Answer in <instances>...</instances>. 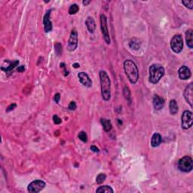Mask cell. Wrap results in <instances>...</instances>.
Returning a JSON list of instances; mask_svg holds the SVG:
<instances>
[{"label":"cell","mask_w":193,"mask_h":193,"mask_svg":"<svg viewBox=\"0 0 193 193\" xmlns=\"http://www.w3.org/2000/svg\"><path fill=\"white\" fill-rule=\"evenodd\" d=\"M101 82V95L105 101H109L111 98V82L108 74L104 70H101L99 73Z\"/></svg>","instance_id":"obj_1"},{"label":"cell","mask_w":193,"mask_h":193,"mask_svg":"<svg viewBox=\"0 0 193 193\" xmlns=\"http://www.w3.org/2000/svg\"><path fill=\"white\" fill-rule=\"evenodd\" d=\"M124 70L131 83L136 84L139 79V70L134 62L131 60H125L124 62Z\"/></svg>","instance_id":"obj_2"},{"label":"cell","mask_w":193,"mask_h":193,"mask_svg":"<svg viewBox=\"0 0 193 193\" xmlns=\"http://www.w3.org/2000/svg\"><path fill=\"white\" fill-rule=\"evenodd\" d=\"M149 82L152 84H157L164 76L165 70L164 67L160 64H152L149 69Z\"/></svg>","instance_id":"obj_3"},{"label":"cell","mask_w":193,"mask_h":193,"mask_svg":"<svg viewBox=\"0 0 193 193\" xmlns=\"http://www.w3.org/2000/svg\"><path fill=\"white\" fill-rule=\"evenodd\" d=\"M178 169L184 173L191 171L193 168V161L190 156H183L178 161Z\"/></svg>","instance_id":"obj_4"},{"label":"cell","mask_w":193,"mask_h":193,"mask_svg":"<svg viewBox=\"0 0 193 193\" xmlns=\"http://www.w3.org/2000/svg\"><path fill=\"white\" fill-rule=\"evenodd\" d=\"M170 48L171 50L176 54H179L182 51L183 48V41L181 35H175L170 40Z\"/></svg>","instance_id":"obj_5"},{"label":"cell","mask_w":193,"mask_h":193,"mask_svg":"<svg viewBox=\"0 0 193 193\" xmlns=\"http://www.w3.org/2000/svg\"><path fill=\"white\" fill-rule=\"evenodd\" d=\"M182 122V128L184 130L189 129L193 124V115L192 113L189 110H185L183 112L181 118Z\"/></svg>","instance_id":"obj_6"},{"label":"cell","mask_w":193,"mask_h":193,"mask_svg":"<svg viewBox=\"0 0 193 193\" xmlns=\"http://www.w3.org/2000/svg\"><path fill=\"white\" fill-rule=\"evenodd\" d=\"M45 185L46 184H45V182L43 180L36 179V180H33V182H31L28 185L27 190L29 192L38 193L42 191V189H44V188L45 187Z\"/></svg>","instance_id":"obj_7"},{"label":"cell","mask_w":193,"mask_h":193,"mask_svg":"<svg viewBox=\"0 0 193 193\" xmlns=\"http://www.w3.org/2000/svg\"><path fill=\"white\" fill-rule=\"evenodd\" d=\"M101 32L103 33V36H104L106 43L110 44V33H109L108 25H107V18L105 14H102L101 15Z\"/></svg>","instance_id":"obj_8"},{"label":"cell","mask_w":193,"mask_h":193,"mask_svg":"<svg viewBox=\"0 0 193 193\" xmlns=\"http://www.w3.org/2000/svg\"><path fill=\"white\" fill-rule=\"evenodd\" d=\"M78 32L76 29H73L70 33V39L68 41V46H67V50L70 52L74 51L77 48L78 46Z\"/></svg>","instance_id":"obj_9"},{"label":"cell","mask_w":193,"mask_h":193,"mask_svg":"<svg viewBox=\"0 0 193 193\" xmlns=\"http://www.w3.org/2000/svg\"><path fill=\"white\" fill-rule=\"evenodd\" d=\"M184 98L185 101L189 104L190 107H192V102H193V85L192 84H189L186 88H185V91L183 93Z\"/></svg>","instance_id":"obj_10"},{"label":"cell","mask_w":193,"mask_h":193,"mask_svg":"<svg viewBox=\"0 0 193 193\" xmlns=\"http://www.w3.org/2000/svg\"><path fill=\"white\" fill-rule=\"evenodd\" d=\"M51 10H49L47 11L46 14H45L43 17V24H44V29H45V33H49L52 30V23H51Z\"/></svg>","instance_id":"obj_11"},{"label":"cell","mask_w":193,"mask_h":193,"mask_svg":"<svg viewBox=\"0 0 193 193\" xmlns=\"http://www.w3.org/2000/svg\"><path fill=\"white\" fill-rule=\"evenodd\" d=\"M78 78H79L80 82L84 86L87 87V88H90L92 85V81H91V79H90V77L87 73H84V72H80L78 74Z\"/></svg>","instance_id":"obj_12"},{"label":"cell","mask_w":193,"mask_h":193,"mask_svg":"<svg viewBox=\"0 0 193 193\" xmlns=\"http://www.w3.org/2000/svg\"><path fill=\"white\" fill-rule=\"evenodd\" d=\"M178 75H179V79L182 80H187L191 77V71L189 69L185 66H182L178 70Z\"/></svg>","instance_id":"obj_13"},{"label":"cell","mask_w":193,"mask_h":193,"mask_svg":"<svg viewBox=\"0 0 193 193\" xmlns=\"http://www.w3.org/2000/svg\"><path fill=\"white\" fill-rule=\"evenodd\" d=\"M164 105V100L158 95H154L153 98V107L156 110H161Z\"/></svg>","instance_id":"obj_14"},{"label":"cell","mask_w":193,"mask_h":193,"mask_svg":"<svg viewBox=\"0 0 193 193\" xmlns=\"http://www.w3.org/2000/svg\"><path fill=\"white\" fill-rule=\"evenodd\" d=\"M85 25L88 28L89 33H94L96 29V23L92 17H88L85 20Z\"/></svg>","instance_id":"obj_15"},{"label":"cell","mask_w":193,"mask_h":193,"mask_svg":"<svg viewBox=\"0 0 193 193\" xmlns=\"http://www.w3.org/2000/svg\"><path fill=\"white\" fill-rule=\"evenodd\" d=\"M162 142V137L160 134L155 133L151 138V146L152 147H157Z\"/></svg>","instance_id":"obj_16"},{"label":"cell","mask_w":193,"mask_h":193,"mask_svg":"<svg viewBox=\"0 0 193 193\" xmlns=\"http://www.w3.org/2000/svg\"><path fill=\"white\" fill-rule=\"evenodd\" d=\"M185 41L186 45L190 49L193 48V33L192 29H188L185 33Z\"/></svg>","instance_id":"obj_17"},{"label":"cell","mask_w":193,"mask_h":193,"mask_svg":"<svg viewBox=\"0 0 193 193\" xmlns=\"http://www.w3.org/2000/svg\"><path fill=\"white\" fill-rule=\"evenodd\" d=\"M101 125H102L103 128H104V129L105 131L109 132L111 131L112 128H113V125H112L111 122H110L109 119H101Z\"/></svg>","instance_id":"obj_18"},{"label":"cell","mask_w":193,"mask_h":193,"mask_svg":"<svg viewBox=\"0 0 193 193\" xmlns=\"http://www.w3.org/2000/svg\"><path fill=\"white\" fill-rule=\"evenodd\" d=\"M169 109L171 115H175L178 113V105L175 100H171L169 104Z\"/></svg>","instance_id":"obj_19"},{"label":"cell","mask_w":193,"mask_h":193,"mask_svg":"<svg viewBox=\"0 0 193 193\" xmlns=\"http://www.w3.org/2000/svg\"><path fill=\"white\" fill-rule=\"evenodd\" d=\"M96 192L98 193H113L114 190L112 188L111 186L110 185H102L100 186L99 188H97Z\"/></svg>","instance_id":"obj_20"},{"label":"cell","mask_w":193,"mask_h":193,"mask_svg":"<svg viewBox=\"0 0 193 193\" xmlns=\"http://www.w3.org/2000/svg\"><path fill=\"white\" fill-rule=\"evenodd\" d=\"M129 46H130V48H131L132 49L138 50L140 48V41L138 40V39H133L131 41L130 43H129Z\"/></svg>","instance_id":"obj_21"},{"label":"cell","mask_w":193,"mask_h":193,"mask_svg":"<svg viewBox=\"0 0 193 193\" xmlns=\"http://www.w3.org/2000/svg\"><path fill=\"white\" fill-rule=\"evenodd\" d=\"M79 11V7L77 4H73L69 8V14L73 15V14H76L78 11Z\"/></svg>","instance_id":"obj_22"},{"label":"cell","mask_w":193,"mask_h":193,"mask_svg":"<svg viewBox=\"0 0 193 193\" xmlns=\"http://www.w3.org/2000/svg\"><path fill=\"white\" fill-rule=\"evenodd\" d=\"M106 178H107V175L105 173H99L96 178V182L98 184H101L105 181Z\"/></svg>","instance_id":"obj_23"},{"label":"cell","mask_w":193,"mask_h":193,"mask_svg":"<svg viewBox=\"0 0 193 193\" xmlns=\"http://www.w3.org/2000/svg\"><path fill=\"white\" fill-rule=\"evenodd\" d=\"M18 64H19V60H14V61L12 62V63H11L8 67H6V68L5 69V72L11 71V70H14L16 67H17Z\"/></svg>","instance_id":"obj_24"},{"label":"cell","mask_w":193,"mask_h":193,"mask_svg":"<svg viewBox=\"0 0 193 193\" xmlns=\"http://www.w3.org/2000/svg\"><path fill=\"white\" fill-rule=\"evenodd\" d=\"M124 94H125L126 99L129 101V103H131V92L129 88L127 86H125L124 88Z\"/></svg>","instance_id":"obj_25"},{"label":"cell","mask_w":193,"mask_h":193,"mask_svg":"<svg viewBox=\"0 0 193 193\" xmlns=\"http://www.w3.org/2000/svg\"><path fill=\"white\" fill-rule=\"evenodd\" d=\"M79 138L81 141L84 143H87V141H88V136L85 131H81L79 134Z\"/></svg>","instance_id":"obj_26"},{"label":"cell","mask_w":193,"mask_h":193,"mask_svg":"<svg viewBox=\"0 0 193 193\" xmlns=\"http://www.w3.org/2000/svg\"><path fill=\"white\" fill-rule=\"evenodd\" d=\"M54 50L57 55H60L62 54V45L60 43H56L54 45Z\"/></svg>","instance_id":"obj_27"},{"label":"cell","mask_w":193,"mask_h":193,"mask_svg":"<svg viewBox=\"0 0 193 193\" xmlns=\"http://www.w3.org/2000/svg\"><path fill=\"white\" fill-rule=\"evenodd\" d=\"M182 3L185 8L191 10L193 8V1H182Z\"/></svg>","instance_id":"obj_28"},{"label":"cell","mask_w":193,"mask_h":193,"mask_svg":"<svg viewBox=\"0 0 193 193\" xmlns=\"http://www.w3.org/2000/svg\"><path fill=\"white\" fill-rule=\"evenodd\" d=\"M53 121H54V123L55 124V125H59V124H60L62 122L61 119L59 118L57 115H54V116H53Z\"/></svg>","instance_id":"obj_29"},{"label":"cell","mask_w":193,"mask_h":193,"mask_svg":"<svg viewBox=\"0 0 193 193\" xmlns=\"http://www.w3.org/2000/svg\"><path fill=\"white\" fill-rule=\"evenodd\" d=\"M68 109L70 110H75L76 109V104L74 102V101H72V102L70 103L69 104Z\"/></svg>","instance_id":"obj_30"},{"label":"cell","mask_w":193,"mask_h":193,"mask_svg":"<svg viewBox=\"0 0 193 193\" xmlns=\"http://www.w3.org/2000/svg\"><path fill=\"white\" fill-rule=\"evenodd\" d=\"M16 107H17V104H11V105L8 106V108H7V110H6V112L11 111V110H14V109Z\"/></svg>","instance_id":"obj_31"},{"label":"cell","mask_w":193,"mask_h":193,"mask_svg":"<svg viewBox=\"0 0 193 193\" xmlns=\"http://www.w3.org/2000/svg\"><path fill=\"white\" fill-rule=\"evenodd\" d=\"M60 94H59V93H57V94H56L55 95H54V101H55V102L57 103V104H58L59 101H60Z\"/></svg>","instance_id":"obj_32"},{"label":"cell","mask_w":193,"mask_h":193,"mask_svg":"<svg viewBox=\"0 0 193 193\" xmlns=\"http://www.w3.org/2000/svg\"><path fill=\"white\" fill-rule=\"evenodd\" d=\"M90 149H91V150L92 152H100V149L98 148L97 146H91V147H90Z\"/></svg>","instance_id":"obj_33"},{"label":"cell","mask_w":193,"mask_h":193,"mask_svg":"<svg viewBox=\"0 0 193 193\" xmlns=\"http://www.w3.org/2000/svg\"><path fill=\"white\" fill-rule=\"evenodd\" d=\"M17 70L18 72H20V73H22V72H23L25 70V67L24 66H20V67H17Z\"/></svg>","instance_id":"obj_34"},{"label":"cell","mask_w":193,"mask_h":193,"mask_svg":"<svg viewBox=\"0 0 193 193\" xmlns=\"http://www.w3.org/2000/svg\"><path fill=\"white\" fill-rule=\"evenodd\" d=\"M90 3H91V1H86V0H85V1H83V2H82V4H83L84 5H85V6L88 5H89Z\"/></svg>","instance_id":"obj_35"},{"label":"cell","mask_w":193,"mask_h":193,"mask_svg":"<svg viewBox=\"0 0 193 193\" xmlns=\"http://www.w3.org/2000/svg\"><path fill=\"white\" fill-rule=\"evenodd\" d=\"M73 67H74V68L77 69V68H79V67H80V65H79V63H75L73 64Z\"/></svg>","instance_id":"obj_36"},{"label":"cell","mask_w":193,"mask_h":193,"mask_svg":"<svg viewBox=\"0 0 193 193\" xmlns=\"http://www.w3.org/2000/svg\"><path fill=\"white\" fill-rule=\"evenodd\" d=\"M60 67H62V68H63V67H65V63H61L60 64Z\"/></svg>","instance_id":"obj_37"}]
</instances>
